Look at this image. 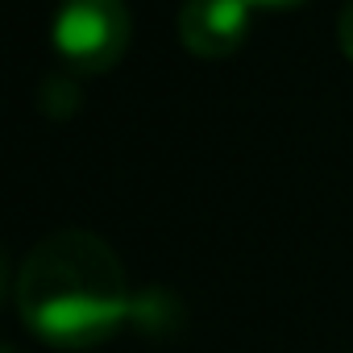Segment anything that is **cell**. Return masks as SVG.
Returning a JSON list of instances; mask_svg holds the SVG:
<instances>
[{
  "label": "cell",
  "instance_id": "obj_3",
  "mask_svg": "<svg viewBox=\"0 0 353 353\" xmlns=\"http://www.w3.org/2000/svg\"><path fill=\"white\" fill-rule=\"evenodd\" d=\"M250 34V0H183L179 38L196 59H229Z\"/></svg>",
  "mask_w": 353,
  "mask_h": 353
},
{
  "label": "cell",
  "instance_id": "obj_2",
  "mask_svg": "<svg viewBox=\"0 0 353 353\" xmlns=\"http://www.w3.org/2000/svg\"><path fill=\"white\" fill-rule=\"evenodd\" d=\"M133 38L125 0H63L54 13V50L83 75L112 71Z\"/></svg>",
  "mask_w": 353,
  "mask_h": 353
},
{
  "label": "cell",
  "instance_id": "obj_1",
  "mask_svg": "<svg viewBox=\"0 0 353 353\" xmlns=\"http://www.w3.org/2000/svg\"><path fill=\"white\" fill-rule=\"evenodd\" d=\"M17 312L38 341L54 349H92L133 320L137 299L104 237L63 229L26 254L17 274Z\"/></svg>",
  "mask_w": 353,
  "mask_h": 353
},
{
  "label": "cell",
  "instance_id": "obj_5",
  "mask_svg": "<svg viewBox=\"0 0 353 353\" xmlns=\"http://www.w3.org/2000/svg\"><path fill=\"white\" fill-rule=\"evenodd\" d=\"M336 42H341V50H345V59L353 63V0L341 9V21H336Z\"/></svg>",
  "mask_w": 353,
  "mask_h": 353
},
{
  "label": "cell",
  "instance_id": "obj_4",
  "mask_svg": "<svg viewBox=\"0 0 353 353\" xmlns=\"http://www.w3.org/2000/svg\"><path fill=\"white\" fill-rule=\"evenodd\" d=\"M75 104H79L75 83H71V79H63V75H50V79H46V88H42V108H46L54 121H63V117H71V112H75Z\"/></svg>",
  "mask_w": 353,
  "mask_h": 353
},
{
  "label": "cell",
  "instance_id": "obj_6",
  "mask_svg": "<svg viewBox=\"0 0 353 353\" xmlns=\"http://www.w3.org/2000/svg\"><path fill=\"white\" fill-rule=\"evenodd\" d=\"M250 5H266V9H279V5H295V0H250Z\"/></svg>",
  "mask_w": 353,
  "mask_h": 353
}]
</instances>
